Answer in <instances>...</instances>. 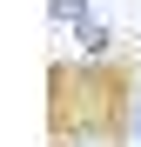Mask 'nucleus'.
I'll return each instance as SVG.
<instances>
[{"label": "nucleus", "instance_id": "f257e3e1", "mask_svg": "<svg viewBox=\"0 0 141 147\" xmlns=\"http://www.w3.org/2000/svg\"><path fill=\"white\" fill-rule=\"evenodd\" d=\"M141 120V60H47V140H87V147H128Z\"/></svg>", "mask_w": 141, "mask_h": 147}, {"label": "nucleus", "instance_id": "f03ea898", "mask_svg": "<svg viewBox=\"0 0 141 147\" xmlns=\"http://www.w3.org/2000/svg\"><path fill=\"white\" fill-rule=\"evenodd\" d=\"M61 147H87V140H61Z\"/></svg>", "mask_w": 141, "mask_h": 147}]
</instances>
